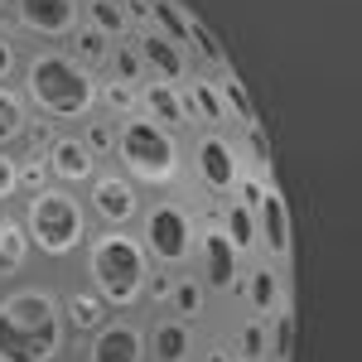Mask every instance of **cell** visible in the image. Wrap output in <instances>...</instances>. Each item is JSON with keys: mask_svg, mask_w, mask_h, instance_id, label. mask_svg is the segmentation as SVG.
<instances>
[{"mask_svg": "<svg viewBox=\"0 0 362 362\" xmlns=\"http://www.w3.org/2000/svg\"><path fill=\"white\" fill-rule=\"evenodd\" d=\"M0 362H73V338L58 309V276L34 271L0 290Z\"/></svg>", "mask_w": 362, "mask_h": 362, "instance_id": "obj_1", "label": "cell"}, {"mask_svg": "<svg viewBox=\"0 0 362 362\" xmlns=\"http://www.w3.org/2000/svg\"><path fill=\"white\" fill-rule=\"evenodd\" d=\"M15 92L25 97L29 116L49 121L54 131H78L97 112V78L83 73L63 49H25Z\"/></svg>", "mask_w": 362, "mask_h": 362, "instance_id": "obj_2", "label": "cell"}, {"mask_svg": "<svg viewBox=\"0 0 362 362\" xmlns=\"http://www.w3.org/2000/svg\"><path fill=\"white\" fill-rule=\"evenodd\" d=\"M73 276L83 280L112 314H145L150 261H145L136 227H92Z\"/></svg>", "mask_w": 362, "mask_h": 362, "instance_id": "obj_3", "label": "cell"}, {"mask_svg": "<svg viewBox=\"0 0 362 362\" xmlns=\"http://www.w3.org/2000/svg\"><path fill=\"white\" fill-rule=\"evenodd\" d=\"M20 223H25L29 251H34V266L44 276H73L78 256H83L87 237H92V218H87L83 198L73 189H58L44 184L15 203Z\"/></svg>", "mask_w": 362, "mask_h": 362, "instance_id": "obj_4", "label": "cell"}, {"mask_svg": "<svg viewBox=\"0 0 362 362\" xmlns=\"http://www.w3.org/2000/svg\"><path fill=\"white\" fill-rule=\"evenodd\" d=\"M112 169H121L140 194H179L184 189V140L155 126L150 116H121L112 140Z\"/></svg>", "mask_w": 362, "mask_h": 362, "instance_id": "obj_5", "label": "cell"}, {"mask_svg": "<svg viewBox=\"0 0 362 362\" xmlns=\"http://www.w3.org/2000/svg\"><path fill=\"white\" fill-rule=\"evenodd\" d=\"M198 218H203V208L189 198V189L145 194V208H140V223H136L145 261L155 271H189L194 242H198Z\"/></svg>", "mask_w": 362, "mask_h": 362, "instance_id": "obj_6", "label": "cell"}, {"mask_svg": "<svg viewBox=\"0 0 362 362\" xmlns=\"http://www.w3.org/2000/svg\"><path fill=\"white\" fill-rule=\"evenodd\" d=\"M242 174H247V160L232 131H194L184 140V184H194L208 208L227 203Z\"/></svg>", "mask_w": 362, "mask_h": 362, "instance_id": "obj_7", "label": "cell"}, {"mask_svg": "<svg viewBox=\"0 0 362 362\" xmlns=\"http://www.w3.org/2000/svg\"><path fill=\"white\" fill-rule=\"evenodd\" d=\"M78 25V0H10V34L25 49H63Z\"/></svg>", "mask_w": 362, "mask_h": 362, "instance_id": "obj_8", "label": "cell"}, {"mask_svg": "<svg viewBox=\"0 0 362 362\" xmlns=\"http://www.w3.org/2000/svg\"><path fill=\"white\" fill-rule=\"evenodd\" d=\"M242 266H247V261L232 251V242L218 232V223L203 213V218H198V242H194V261H189V271L203 280V290L213 295V305H223V300L237 295Z\"/></svg>", "mask_w": 362, "mask_h": 362, "instance_id": "obj_9", "label": "cell"}, {"mask_svg": "<svg viewBox=\"0 0 362 362\" xmlns=\"http://www.w3.org/2000/svg\"><path fill=\"white\" fill-rule=\"evenodd\" d=\"M78 198H83L92 227H136L140 223V208H145V194H140L136 184H131L121 169H112V165L97 169L92 184H87Z\"/></svg>", "mask_w": 362, "mask_h": 362, "instance_id": "obj_10", "label": "cell"}, {"mask_svg": "<svg viewBox=\"0 0 362 362\" xmlns=\"http://www.w3.org/2000/svg\"><path fill=\"white\" fill-rule=\"evenodd\" d=\"M73 362H145V314H112L97 334L73 343Z\"/></svg>", "mask_w": 362, "mask_h": 362, "instance_id": "obj_11", "label": "cell"}, {"mask_svg": "<svg viewBox=\"0 0 362 362\" xmlns=\"http://www.w3.org/2000/svg\"><path fill=\"white\" fill-rule=\"evenodd\" d=\"M251 218H256V256L280 266V271H290V261H295V218H290V203H285V194L276 184H266V194H261Z\"/></svg>", "mask_w": 362, "mask_h": 362, "instance_id": "obj_12", "label": "cell"}, {"mask_svg": "<svg viewBox=\"0 0 362 362\" xmlns=\"http://www.w3.org/2000/svg\"><path fill=\"white\" fill-rule=\"evenodd\" d=\"M237 305H242V314L247 319H271V314H280V309H290V271H280V266H271V261H247L242 266V280H237V295H232Z\"/></svg>", "mask_w": 362, "mask_h": 362, "instance_id": "obj_13", "label": "cell"}, {"mask_svg": "<svg viewBox=\"0 0 362 362\" xmlns=\"http://www.w3.org/2000/svg\"><path fill=\"white\" fill-rule=\"evenodd\" d=\"M39 160H44L49 184H58V189H73V194H83L87 184H92V174L102 169V160H97L83 140H78V131H58Z\"/></svg>", "mask_w": 362, "mask_h": 362, "instance_id": "obj_14", "label": "cell"}, {"mask_svg": "<svg viewBox=\"0 0 362 362\" xmlns=\"http://www.w3.org/2000/svg\"><path fill=\"white\" fill-rule=\"evenodd\" d=\"M131 49H136L145 78H160V83H174V87H179L189 73H194L189 54H184L174 39H165L160 29H150V25H136V29H131Z\"/></svg>", "mask_w": 362, "mask_h": 362, "instance_id": "obj_15", "label": "cell"}, {"mask_svg": "<svg viewBox=\"0 0 362 362\" xmlns=\"http://www.w3.org/2000/svg\"><path fill=\"white\" fill-rule=\"evenodd\" d=\"M136 112L150 116L155 126H165L169 136H179V140H189L198 131L189 107H184V92L174 83H160V78H145V83L136 87Z\"/></svg>", "mask_w": 362, "mask_h": 362, "instance_id": "obj_16", "label": "cell"}, {"mask_svg": "<svg viewBox=\"0 0 362 362\" xmlns=\"http://www.w3.org/2000/svg\"><path fill=\"white\" fill-rule=\"evenodd\" d=\"M155 314H169V319L189 324V329H198V334H208V324H213L218 305H213V295L203 290V280H198L194 271H174V276H169L165 305L155 309Z\"/></svg>", "mask_w": 362, "mask_h": 362, "instance_id": "obj_17", "label": "cell"}, {"mask_svg": "<svg viewBox=\"0 0 362 362\" xmlns=\"http://www.w3.org/2000/svg\"><path fill=\"white\" fill-rule=\"evenodd\" d=\"M58 309H63V329H68L73 343H83L87 334H97L112 319V309L102 305L78 276H58Z\"/></svg>", "mask_w": 362, "mask_h": 362, "instance_id": "obj_18", "label": "cell"}, {"mask_svg": "<svg viewBox=\"0 0 362 362\" xmlns=\"http://www.w3.org/2000/svg\"><path fill=\"white\" fill-rule=\"evenodd\" d=\"M203 334L169 319V314H145V362H194Z\"/></svg>", "mask_w": 362, "mask_h": 362, "instance_id": "obj_19", "label": "cell"}, {"mask_svg": "<svg viewBox=\"0 0 362 362\" xmlns=\"http://www.w3.org/2000/svg\"><path fill=\"white\" fill-rule=\"evenodd\" d=\"M34 271H39V266H34V251H29L20 213H15V208H0V290L29 280Z\"/></svg>", "mask_w": 362, "mask_h": 362, "instance_id": "obj_20", "label": "cell"}, {"mask_svg": "<svg viewBox=\"0 0 362 362\" xmlns=\"http://www.w3.org/2000/svg\"><path fill=\"white\" fill-rule=\"evenodd\" d=\"M179 92H184V107H189L198 131H227V112H223V97H218V78L213 73H198L194 68L179 83Z\"/></svg>", "mask_w": 362, "mask_h": 362, "instance_id": "obj_21", "label": "cell"}, {"mask_svg": "<svg viewBox=\"0 0 362 362\" xmlns=\"http://www.w3.org/2000/svg\"><path fill=\"white\" fill-rule=\"evenodd\" d=\"M208 218L218 223V232L232 242V251L242 261H256V218H251V208H242L237 198H227V203H213L208 208Z\"/></svg>", "mask_w": 362, "mask_h": 362, "instance_id": "obj_22", "label": "cell"}, {"mask_svg": "<svg viewBox=\"0 0 362 362\" xmlns=\"http://www.w3.org/2000/svg\"><path fill=\"white\" fill-rule=\"evenodd\" d=\"M213 78H218V97H223V112H227V131L242 136V131H251V126H261V121H256V107H251V92L242 87V78H237L232 68L213 73Z\"/></svg>", "mask_w": 362, "mask_h": 362, "instance_id": "obj_23", "label": "cell"}, {"mask_svg": "<svg viewBox=\"0 0 362 362\" xmlns=\"http://www.w3.org/2000/svg\"><path fill=\"white\" fill-rule=\"evenodd\" d=\"M78 20H83L87 29H97V34H107L112 44L131 39V29H136L121 0H78Z\"/></svg>", "mask_w": 362, "mask_h": 362, "instance_id": "obj_24", "label": "cell"}, {"mask_svg": "<svg viewBox=\"0 0 362 362\" xmlns=\"http://www.w3.org/2000/svg\"><path fill=\"white\" fill-rule=\"evenodd\" d=\"M63 54L73 58V63H78L83 73L102 78V68H107V54H112V39H107V34H97V29H87V25H78L73 34H68Z\"/></svg>", "mask_w": 362, "mask_h": 362, "instance_id": "obj_25", "label": "cell"}, {"mask_svg": "<svg viewBox=\"0 0 362 362\" xmlns=\"http://www.w3.org/2000/svg\"><path fill=\"white\" fill-rule=\"evenodd\" d=\"M223 343H227V353H232L237 362H266V324H261V319L237 314Z\"/></svg>", "mask_w": 362, "mask_h": 362, "instance_id": "obj_26", "label": "cell"}, {"mask_svg": "<svg viewBox=\"0 0 362 362\" xmlns=\"http://www.w3.org/2000/svg\"><path fill=\"white\" fill-rule=\"evenodd\" d=\"M29 126V107L15 87H0V150H20V136Z\"/></svg>", "mask_w": 362, "mask_h": 362, "instance_id": "obj_27", "label": "cell"}, {"mask_svg": "<svg viewBox=\"0 0 362 362\" xmlns=\"http://www.w3.org/2000/svg\"><path fill=\"white\" fill-rule=\"evenodd\" d=\"M150 29H160L165 39H174L179 49H184V39H189V25H194V15L179 5V0H150Z\"/></svg>", "mask_w": 362, "mask_h": 362, "instance_id": "obj_28", "label": "cell"}, {"mask_svg": "<svg viewBox=\"0 0 362 362\" xmlns=\"http://www.w3.org/2000/svg\"><path fill=\"white\" fill-rule=\"evenodd\" d=\"M295 358V309H280L266 319V362Z\"/></svg>", "mask_w": 362, "mask_h": 362, "instance_id": "obj_29", "label": "cell"}, {"mask_svg": "<svg viewBox=\"0 0 362 362\" xmlns=\"http://www.w3.org/2000/svg\"><path fill=\"white\" fill-rule=\"evenodd\" d=\"M102 78H112V83H126V87H140V83H145V68H140V58H136V49H131V39L112 44Z\"/></svg>", "mask_w": 362, "mask_h": 362, "instance_id": "obj_30", "label": "cell"}, {"mask_svg": "<svg viewBox=\"0 0 362 362\" xmlns=\"http://www.w3.org/2000/svg\"><path fill=\"white\" fill-rule=\"evenodd\" d=\"M78 140H83L87 150L107 165V160H112V140H116V121H112V116H102V112H92L83 126H78Z\"/></svg>", "mask_w": 362, "mask_h": 362, "instance_id": "obj_31", "label": "cell"}, {"mask_svg": "<svg viewBox=\"0 0 362 362\" xmlns=\"http://www.w3.org/2000/svg\"><path fill=\"white\" fill-rule=\"evenodd\" d=\"M97 112L112 116V121L131 116V112H136V87L112 83V78H97Z\"/></svg>", "mask_w": 362, "mask_h": 362, "instance_id": "obj_32", "label": "cell"}, {"mask_svg": "<svg viewBox=\"0 0 362 362\" xmlns=\"http://www.w3.org/2000/svg\"><path fill=\"white\" fill-rule=\"evenodd\" d=\"M20 58H25V44L10 34V25H0V87H15V78H20Z\"/></svg>", "mask_w": 362, "mask_h": 362, "instance_id": "obj_33", "label": "cell"}, {"mask_svg": "<svg viewBox=\"0 0 362 362\" xmlns=\"http://www.w3.org/2000/svg\"><path fill=\"white\" fill-rule=\"evenodd\" d=\"M15 203H20V155L0 150V208H15Z\"/></svg>", "mask_w": 362, "mask_h": 362, "instance_id": "obj_34", "label": "cell"}, {"mask_svg": "<svg viewBox=\"0 0 362 362\" xmlns=\"http://www.w3.org/2000/svg\"><path fill=\"white\" fill-rule=\"evenodd\" d=\"M54 136H58V131L49 126V121L29 116V126H25V136H20V150H15V155H34V160H39V155L49 150V140H54Z\"/></svg>", "mask_w": 362, "mask_h": 362, "instance_id": "obj_35", "label": "cell"}, {"mask_svg": "<svg viewBox=\"0 0 362 362\" xmlns=\"http://www.w3.org/2000/svg\"><path fill=\"white\" fill-rule=\"evenodd\" d=\"M49 184V174H44V160H34V155H20V198L34 194V189H44Z\"/></svg>", "mask_w": 362, "mask_h": 362, "instance_id": "obj_36", "label": "cell"}, {"mask_svg": "<svg viewBox=\"0 0 362 362\" xmlns=\"http://www.w3.org/2000/svg\"><path fill=\"white\" fill-rule=\"evenodd\" d=\"M169 276H174V271H155V266H150V280H145V309H150V314L165 305V295H169Z\"/></svg>", "mask_w": 362, "mask_h": 362, "instance_id": "obj_37", "label": "cell"}, {"mask_svg": "<svg viewBox=\"0 0 362 362\" xmlns=\"http://www.w3.org/2000/svg\"><path fill=\"white\" fill-rule=\"evenodd\" d=\"M194 362H237V358L227 353L223 338H203V343H198V358H194Z\"/></svg>", "mask_w": 362, "mask_h": 362, "instance_id": "obj_38", "label": "cell"}, {"mask_svg": "<svg viewBox=\"0 0 362 362\" xmlns=\"http://www.w3.org/2000/svg\"><path fill=\"white\" fill-rule=\"evenodd\" d=\"M0 25H10V0H0Z\"/></svg>", "mask_w": 362, "mask_h": 362, "instance_id": "obj_39", "label": "cell"}]
</instances>
